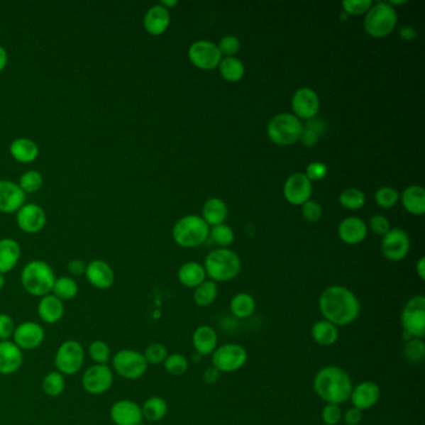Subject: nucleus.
I'll return each mask as SVG.
<instances>
[{
  "label": "nucleus",
  "instance_id": "f257e3e1",
  "mask_svg": "<svg viewBox=\"0 0 425 425\" xmlns=\"http://www.w3.org/2000/svg\"><path fill=\"white\" fill-rule=\"evenodd\" d=\"M318 306L323 319L333 323L337 327L355 322L362 309L355 293L338 285L329 286L321 293Z\"/></svg>",
  "mask_w": 425,
  "mask_h": 425
},
{
  "label": "nucleus",
  "instance_id": "f03ea898",
  "mask_svg": "<svg viewBox=\"0 0 425 425\" xmlns=\"http://www.w3.org/2000/svg\"><path fill=\"white\" fill-rule=\"evenodd\" d=\"M313 390L327 404L341 405L349 400L353 382L347 370L337 365H327L314 375Z\"/></svg>",
  "mask_w": 425,
  "mask_h": 425
},
{
  "label": "nucleus",
  "instance_id": "7ed1b4c3",
  "mask_svg": "<svg viewBox=\"0 0 425 425\" xmlns=\"http://www.w3.org/2000/svg\"><path fill=\"white\" fill-rule=\"evenodd\" d=\"M55 280L57 277L52 267L39 260L26 263L21 271V286L34 297L41 298L50 294Z\"/></svg>",
  "mask_w": 425,
  "mask_h": 425
},
{
  "label": "nucleus",
  "instance_id": "20e7f679",
  "mask_svg": "<svg viewBox=\"0 0 425 425\" xmlns=\"http://www.w3.org/2000/svg\"><path fill=\"white\" fill-rule=\"evenodd\" d=\"M204 268L206 276L210 277L211 281H231L241 271V260L236 252L219 248L207 255Z\"/></svg>",
  "mask_w": 425,
  "mask_h": 425
},
{
  "label": "nucleus",
  "instance_id": "39448f33",
  "mask_svg": "<svg viewBox=\"0 0 425 425\" xmlns=\"http://www.w3.org/2000/svg\"><path fill=\"white\" fill-rule=\"evenodd\" d=\"M210 228L200 216L190 215L182 217L175 225L172 236L179 246L192 248L199 247L207 240Z\"/></svg>",
  "mask_w": 425,
  "mask_h": 425
},
{
  "label": "nucleus",
  "instance_id": "423d86ee",
  "mask_svg": "<svg viewBox=\"0 0 425 425\" xmlns=\"http://www.w3.org/2000/svg\"><path fill=\"white\" fill-rule=\"evenodd\" d=\"M303 123L292 114H278L270 120L267 135L272 143L281 146L297 143L302 135Z\"/></svg>",
  "mask_w": 425,
  "mask_h": 425
},
{
  "label": "nucleus",
  "instance_id": "0eeeda50",
  "mask_svg": "<svg viewBox=\"0 0 425 425\" xmlns=\"http://www.w3.org/2000/svg\"><path fill=\"white\" fill-rule=\"evenodd\" d=\"M397 11L390 3H377L375 6H370L367 11L364 28L369 35L374 38H383L390 35L394 31L397 26Z\"/></svg>",
  "mask_w": 425,
  "mask_h": 425
},
{
  "label": "nucleus",
  "instance_id": "6e6552de",
  "mask_svg": "<svg viewBox=\"0 0 425 425\" xmlns=\"http://www.w3.org/2000/svg\"><path fill=\"white\" fill-rule=\"evenodd\" d=\"M113 372L123 380H136L144 377L149 364L144 354L135 349H121L111 358Z\"/></svg>",
  "mask_w": 425,
  "mask_h": 425
},
{
  "label": "nucleus",
  "instance_id": "1a4fd4ad",
  "mask_svg": "<svg viewBox=\"0 0 425 425\" xmlns=\"http://www.w3.org/2000/svg\"><path fill=\"white\" fill-rule=\"evenodd\" d=\"M248 353L241 344L227 343L219 346L211 354V363L220 373H233L247 363Z\"/></svg>",
  "mask_w": 425,
  "mask_h": 425
},
{
  "label": "nucleus",
  "instance_id": "9d476101",
  "mask_svg": "<svg viewBox=\"0 0 425 425\" xmlns=\"http://www.w3.org/2000/svg\"><path fill=\"white\" fill-rule=\"evenodd\" d=\"M400 323L405 333L410 338H424L425 336V297L414 296L405 303L400 314Z\"/></svg>",
  "mask_w": 425,
  "mask_h": 425
},
{
  "label": "nucleus",
  "instance_id": "9b49d317",
  "mask_svg": "<svg viewBox=\"0 0 425 425\" xmlns=\"http://www.w3.org/2000/svg\"><path fill=\"white\" fill-rule=\"evenodd\" d=\"M84 360H85V351L82 348V344L74 339L62 342L54 357L55 368L64 377L79 373L82 370Z\"/></svg>",
  "mask_w": 425,
  "mask_h": 425
},
{
  "label": "nucleus",
  "instance_id": "f8f14e48",
  "mask_svg": "<svg viewBox=\"0 0 425 425\" xmlns=\"http://www.w3.org/2000/svg\"><path fill=\"white\" fill-rule=\"evenodd\" d=\"M113 369L108 364H94L82 373V388L89 394H104L113 387Z\"/></svg>",
  "mask_w": 425,
  "mask_h": 425
},
{
  "label": "nucleus",
  "instance_id": "ddd939ff",
  "mask_svg": "<svg viewBox=\"0 0 425 425\" xmlns=\"http://www.w3.org/2000/svg\"><path fill=\"white\" fill-rule=\"evenodd\" d=\"M191 62L204 70L215 69L220 65L222 54L215 43L207 40L196 41L189 49Z\"/></svg>",
  "mask_w": 425,
  "mask_h": 425
},
{
  "label": "nucleus",
  "instance_id": "4468645a",
  "mask_svg": "<svg viewBox=\"0 0 425 425\" xmlns=\"http://www.w3.org/2000/svg\"><path fill=\"white\" fill-rule=\"evenodd\" d=\"M11 338L21 351H33L44 342L45 331L39 323L26 321L16 326Z\"/></svg>",
  "mask_w": 425,
  "mask_h": 425
},
{
  "label": "nucleus",
  "instance_id": "2eb2a0df",
  "mask_svg": "<svg viewBox=\"0 0 425 425\" xmlns=\"http://www.w3.org/2000/svg\"><path fill=\"white\" fill-rule=\"evenodd\" d=\"M409 236L402 228H393L385 233L382 241V252L390 261L398 262L404 260L409 253Z\"/></svg>",
  "mask_w": 425,
  "mask_h": 425
},
{
  "label": "nucleus",
  "instance_id": "dca6fc26",
  "mask_svg": "<svg viewBox=\"0 0 425 425\" xmlns=\"http://www.w3.org/2000/svg\"><path fill=\"white\" fill-rule=\"evenodd\" d=\"M283 194L289 204L303 205L311 199L312 182L302 172L291 175L285 184Z\"/></svg>",
  "mask_w": 425,
  "mask_h": 425
},
{
  "label": "nucleus",
  "instance_id": "f3484780",
  "mask_svg": "<svg viewBox=\"0 0 425 425\" xmlns=\"http://www.w3.org/2000/svg\"><path fill=\"white\" fill-rule=\"evenodd\" d=\"M380 385L372 380H364L357 385H353V390L349 397L351 403L357 409L368 410L378 404L380 399Z\"/></svg>",
  "mask_w": 425,
  "mask_h": 425
},
{
  "label": "nucleus",
  "instance_id": "a211bd4d",
  "mask_svg": "<svg viewBox=\"0 0 425 425\" xmlns=\"http://www.w3.org/2000/svg\"><path fill=\"white\" fill-rule=\"evenodd\" d=\"M16 223L23 232L34 235L45 227V212L35 204L23 205L16 212Z\"/></svg>",
  "mask_w": 425,
  "mask_h": 425
},
{
  "label": "nucleus",
  "instance_id": "6ab92c4d",
  "mask_svg": "<svg viewBox=\"0 0 425 425\" xmlns=\"http://www.w3.org/2000/svg\"><path fill=\"white\" fill-rule=\"evenodd\" d=\"M110 418L115 425H138L144 421L141 407L130 399L115 402L110 408Z\"/></svg>",
  "mask_w": 425,
  "mask_h": 425
},
{
  "label": "nucleus",
  "instance_id": "aec40b11",
  "mask_svg": "<svg viewBox=\"0 0 425 425\" xmlns=\"http://www.w3.org/2000/svg\"><path fill=\"white\" fill-rule=\"evenodd\" d=\"M319 98L317 94L309 87H301L294 92L292 99V109L294 116L298 118H316L318 110H319Z\"/></svg>",
  "mask_w": 425,
  "mask_h": 425
},
{
  "label": "nucleus",
  "instance_id": "412c9836",
  "mask_svg": "<svg viewBox=\"0 0 425 425\" xmlns=\"http://www.w3.org/2000/svg\"><path fill=\"white\" fill-rule=\"evenodd\" d=\"M26 202V194L21 186L8 180H0V212H18Z\"/></svg>",
  "mask_w": 425,
  "mask_h": 425
},
{
  "label": "nucleus",
  "instance_id": "4be33fe9",
  "mask_svg": "<svg viewBox=\"0 0 425 425\" xmlns=\"http://www.w3.org/2000/svg\"><path fill=\"white\" fill-rule=\"evenodd\" d=\"M85 277L92 287L98 289H108L115 282L113 267L103 260H94L87 263Z\"/></svg>",
  "mask_w": 425,
  "mask_h": 425
},
{
  "label": "nucleus",
  "instance_id": "5701e85b",
  "mask_svg": "<svg viewBox=\"0 0 425 425\" xmlns=\"http://www.w3.org/2000/svg\"><path fill=\"white\" fill-rule=\"evenodd\" d=\"M23 351L11 341H0V374L11 375L23 365Z\"/></svg>",
  "mask_w": 425,
  "mask_h": 425
},
{
  "label": "nucleus",
  "instance_id": "b1692460",
  "mask_svg": "<svg viewBox=\"0 0 425 425\" xmlns=\"http://www.w3.org/2000/svg\"><path fill=\"white\" fill-rule=\"evenodd\" d=\"M171 21L169 9L161 4L151 6L146 11L144 18V26L146 31L151 35H161L167 31Z\"/></svg>",
  "mask_w": 425,
  "mask_h": 425
},
{
  "label": "nucleus",
  "instance_id": "393cba45",
  "mask_svg": "<svg viewBox=\"0 0 425 425\" xmlns=\"http://www.w3.org/2000/svg\"><path fill=\"white\" fill-rule=\"evenodd\" d=\"M36 311L41 322L46 324H55L62 319L65 308H64V302L50 293L40 298Z\"/></svg>",
  "mask_w": 425,
  "mask_h": 425
},
{
  "label": "nucleus",
  "instance_id": "a878e982",
  "mask_svg": "<svg viewBox=\"0 0 425 425\" xmlns=\"http://www.w3.org/2000/svg\"><path fill=\"white\" fill-rule=\"evenodd\" d=\"M338 233L342 241L348 245H357L365 240L368 230L363 220L358 217H348L341 222Z\"/></svg>",
  "mask_w": 425,
  "mask_h": 425
},
{
  "label": "nucleus",
  "instance_id": "bb28decb",
  "mask_svg": "<svg viewBox=\"0 0 425 425\" xmlns=\"http://www.w3.org/2000/svg\"><path fill=\"white\" fill-rule=\"evenodd\" d=\"M192 346L200 355L214 353V351L219 347V337L215 328L206 324L196 328L192 334Z\"/></svg>",
  "mask_w": 425,
  "mask_h": 425
},
{
  "label": "nucleus",
  "instance_id": "cd10ccee",
  "mask_svg": "<svg viewBox=\"0 0 425 425\" xmlns=\"http://www.w3.org/2000/svg\"><path fill=\"white\" fill-rule=\"evenodd\" d=\"M21 245L11 238L0 240V273L6 275L16 268L21 260Z\"/></svg>",
  "mask_w": 425,
  "mask_h": 425
},
{
  "label": "nucleus",
  "instance_id": "c85d7f7f",
  "mask_svg": "<svg viewBox=\"0 0 425 425\" xmlns=\"http://www.w3.org/2000/svg\"><path fill=\"white\" fill-rule=\"evenodd\" d=\"M11 154L18 162L31 164L39 156V148L35 141L29 138H18L11 144Z\"/></svg>",
  "mask_w": 425,
  "mask_h": 425
},
{
  "label": "nucleus",
  "instance_id": "c756f323",
  "mask_svg": "<svg viewBox=\"0 0 425 425\" xmlns=\"http://www.w3.org/2000/svg\"><path fill=\"white\" fill-rule=\"evenodd\" d=\"M311 337L316 343L322 347H331L337 343L339 338V331L333 323L328 322L326 319H321L313 323L311 328Z\"/></svg>",
  "mask_w": 425,
  "mask_h": 425
},
{
  "label": "nucleus",
  "instance_id": "7c9ffc66",
  "mask_svg": "<svg viewBox=\"0 0 425 425\" xmlns=\"http://www.w3.org/2000/svg\"><path fill=\"white\" fill-rule=\"evenodd\" d=\"M177 277L184 287L196 288L206 281L205 268L197 262H186L180 267Z\"/></svg>",
  "mask_w": 425,
  "mask_h": 425
},
{
  "label": "nucleus",
  "instance_id": "2f4dec72",
  "mask_svg": "<svg viewBox=\"0 0 425 425\" xmlns=\"http://www.w3.org/2000/svg\"><path fill=\"white\" fill-rule=\"evenodd\" d=\"M402 204L405 210L413 215H423L425 212V191L421 186H409L402 195Z\"/></svg>",
  "mask_w": 425,
  "mask_h": 425
},
{
  "label": "nucleus",
  "instance_id": "473e14b6",
  "mask_svg": "<svg viewBox=\"0 0 425 425\" xmlns=\"http://www.w3.org/2000/svg\"><path fill=\"white\" fill-rule=\"evenodd\" d=\"M231 313L237 318L251 317L256 311V299L248 293H237L230 302Z\"/></svg>",
  "mask_w": 425,
  "mask_h": 425
},
{
  "label": "nucleus",
  "instance_id": "72a5a7b5",
  "mask_svg": "<svg viewBox=\"0 0 425 425\" xmlns=\"http://www.w3.org/2000/svg\"><path fill=\"white\" fill-rule=\"evenodd\" d=\"M167 410H169L167 402L158 395L150 397L149 399L145 400L144 404L141 407L144 419L151 423L164 419L167 414Z\"/></svg>",
  "mask_w": 425,
  "mask_h": 425
},
{
  "label": "nucleus",
  "instance_id": "f704fd0d",
  "mask_svg": "<svg viewBox=\"0 0 425 425\" xmlns=\"http://www.w3.org/2000/svg\"><path fill=\"white\" fill-rule=\"evenodd\" d=\"M204 220L207 225H221L225 222L228 210L223 201L220 199H210L204 206Z\"/></svg>",
  "mask_w": 425,
  "mask_h": 425
},
{
  "label": "nucleus",
  "instance_id": "c9c22d12",
  "mask_svg": "<svg viewBox=\"0 0 425 425\" xmlns=\"http://www.w3.org/2000/svg\"><path fill=\"white\" fill-rule=\"evenodd\" d=\"M79 293V286L77 281L72 277H60L57 278L53 286L52 294L59 298L60 301H70L77 297Z\"/></svg>",
  "mask_w": 425,
  "mask_h": 425
},
{
  "label": "nucleus",
  "instance_id": "e433bc0d",
  "mask_svg": "<svg viewBox=\"0 0 425 425\" xmlns=\"http://www.w3.org/2000/svg\"><path fill=\"white\" fill-rule=\"evenodd\" d=\"M324 131H326V123L322 118H309L306 125H303L302 135L299 140L302 141L304 146L311 148L313 145L317 144L318 140Z\"/></svg>",
  "mask_w": 425,
  "mask_h": 425
},
{
  "label": "nucleus",
  "instance_id": "4c0bfd02",
  "mask_svg": "<svg viewBox=\"0 0 425 425\" xmlns=\"http://www.w3.org/2000/svg\"><path fill=\"white\" fill-rule=\"evenodd\" d=\"M220 72L227 82H240L245 75V67L240 59L226 57L220 62Z\"/></svg>",
  "mask_w": 425,
  "mask_h": 425
},
{
  "label": "nucleus",
  "instance_id": "58836bf2",
  "mask_svg": "<svg viewBox=\"0 0 425 425\" xmlns=\"http://www.w3.org/2000/svg\"><path fill=\"white\" fill-rule=\"evenodd\" d=\"M41 390L48 397L57 398L65 390V377L57 370H53L46 374L41 382Z\"/></svg>",
  "mask_w": 425,
  "mask_h": 425
},
{
  "label": "nucleus",
  "instance_id": "ea45409f",
  "mask_svg": "<svg viewBox=\"0 0 425 425\" xmlns=\"http://www.w3.org/2000/svg\"><path fill=\"white\" fill-rule=\"evenodd\" d=\"M217 293H219V288H217L216 282H202L200 286L195 288L194 301L199 307H209L215 302Z\"/></svg>",
  "mask_w": 425,
  "mask_h": 425
},
{
  "label": "nucleus",
  "instance_id": "a19ab883",
  "mask_svg": "<svg viewBox=\"0 0 425 425\" xmlns=\"http://www.w3.org/2000/svg\"><path fill=\"white\" fill-rule=\"evenodd\" d=\"M164 367L166 372L171 375L181 377L189 370L190 363H189V359L186 358L184 354L172 353L169 354L167 358L165 359Z\"/></svg>",
  "mask_w": 425,
  "mask_h": 425
},
{
  "label": "nucleus",
  "instance_id": "79ce46f5",
  "mask_svg": "<svg viewBox=\"0 0 425 425\" xmlns=\"http://www.w3.org/2000/svg\"><path fill=\"white\" fill-rule=\"evenodd\" d=\"M87 354L95 364H108L111 359V348L104 341H94L89 344Z\"/></svg>",
  "mask_w": 425,
  "mask_h": 425
},
{
  "label": "nucleus",
  "instance_id": "37998d69",
  "mask_svg": "<svg viewBox=\"0 0 425 425\" xmlns=\"http://www.w3.org/2000/svg\"><path fill=\"white\" fill-rule=\"evenodd\" d=\"M404 358L409 363L418 364L424 359L425 357V344L423 339L410 338L405 343L404 349H403Z\"/></svg>",
  "mask_w": 425,
  "mask_h": 425
},
{
  "label": "nucleus",
  "instance_id": "c03bdc74",
  "mask_svg": "<svg viewBox=\"0 0 425 425\" xmlns=\"http://www.w3.org/2000/svg\"><path fill=\"white\" fill-rule=\"evenodd\" d=\"M339 202L344 209L352 211L359 210L365 204V196L358 189H348L341 194Z\"/></svg>",
  "mask_w": 425,
  "mask_h": 425
},
{
  "label": "nucleus",
  "instance_id": "a18cd8bd",
  "mask_svg": "<svg viewBox=\"0 0 425 425\" xmlns=\"http://www.w3.org/2000/svg\"><path fill=\"white\" fill-rule=\"evenodd\" d=\"M43 181L44 180L40 172H38L35 170H31L21 175L18 184L26 195V194H35L36 191L40 190Z\"/></svg>",
  "mask_w": 425,
  "mask_h": 425
},
{
  "label": "nucleus",
  "instance_id": "49530a36",
  "mask_svg": "<svg viewBox=\"0 0 425 425\" xmlns=\"http://www.w3.org/2000/svg\"><path fill=\"white\" fill-rule=\"evenodd\" d=\"M144 357L149 365H159L164 364L165 359L169 355V351L162 343H151L145 348Z\"/></svg>",
  "mask_w": 425,
  "mask_h": 425
},
{
  "label": "nucleus",
  "instance_id": "de8ad7c7",
  "mask_svg": "<svg viewBox=\"0 0 425 425\" xmlns=\"http://www.w3.org/2000/svg\"><path fill=\"white\" fill-rule=\"evenodd\" d=\"M211 236H212V240L222 247L230 246L235 240L233 231L230 226L225 225V223L214 226L211 230Z\"/></svg>",
  "mask_w": 425,
  "mask_h": 425
},
{
  "label": "nucleus",
  "instance_id": "09e8293b",
  "mask_svg": "<svg viewBox=\"0 0 425 425\" xmlns=\"http://www.w3.org/2000/svg\"><path fill=\"white\" fill-rule=\"evenodd\" d=\"M398 200H399V195L393 187L385 186V187H380V190L375 192V201L383 209L393 207Z\"/></svg>",
  "mask_w": 425,
  "mask_h": 425
},
{
  "label": "nucleus",
  "instance_id": "8fccbe9b",
  "mask_svg": "<svg viewBox=\"0 0 425 425\" xmlns=\"http://www.w3.org/2000/svg\"><path fill=\"white\" fill-rule=\"evenodd\" d=\"M322 420L326 425H338L342 421L343 412L341 405L326 404L322 409Z\"/></svg>",
  "mask_w": 425,
  "mask_h": 425
},
{
  "label": "nucleus",
  "instance_id": "3c124183",
  "mask_svg": "<svg viewBox=\"0 0 425 425\" xmlns=\"http://www.w3.org/2000/svg\"><path fill=\"white\" fill-rule=\"evenodd\" d=\"M373 6L372 0H346L342 3L344 11L351 16H360Z\"/></svg>",
  "mask_w": 425,
  "mask_h": 425
},
{
  "label": "nucleus",
  "instance_id": "603ef678",
  "mask_svg": "<svg viewBox=\"0 0 425 425\" xmlns=\"http://www.w3.org/2000/svg\"><path fill=\"white\" fill-rule=\"evenodd\" d=\"M217 46H219L221 54H225L227 57H232V55H235L236 53H238L241 44H240V40H238L237 36L226 35L221 39L220 44Z\"/></svg>",
  "mask_w": 425,
  "mask_h": 425
},
{
  "label": "nucleus",
  "instance_id": "864d4df0",
  "mask_svg": "<svg viewBox=\"0 0 425 425\" xmlns=\"http://www.w3.org/2000/svg\"><path fill=\"white\" fill-rule=\"evenodd\" d=\"M14 329V319L6 313H0V341H11Z\"/></svg>",
  "mask_w": 425,
  "mask_h": 425
},
{
  "label": "nucleus",
  "instance_id": "5fc2aeb1",
  "mask_svg": "<svg viewBox=\"0 0 425 425\" xmlns=\"http://www.w3.org/2000/svg\"><path fill=\"white\" fill-rule=\"evenodd\" d=\"M302 215L308 222H318L322 217V207L317 202L308 200L302 205Z\"/></svg>",
  "mask_w": 425,
  "mask_h": 425
},
{
  "label": "nucleus",
  "instance_id": "6e6d98bb",
  "mask_svg": "<svg viewBox=\"0 0 425 425\" xmlns=\"http://www.w3.org/2000/svg\"><path fill=\"white\" fill-rule=\"evenodd\" d=\"M370 230L373 231L374 233L377 235L385 236V233H388L390 230V222L385 219V216L375 215L370 219Z\"/></svg>",
  "mask_w": 425,
  "mask_h": 425
},
{
  "label": "nucleus",
  "instance_id": "4d7b16f0",
  "mask_svg": "<svg viewBox=\"0 0 425 425\" xmlns=\"http://www.w3.org/2000/svg\"><path fill=\"white\" fill-rule=\"evenodd\" d=\"M304 175L307 176L311 182L312 181H319L327 175V166L322 164V162H312V164L308 165Z\"/></svg>",
  "mask_w": 425,
  "mask_h": 425
},
{
  "label": "nucleus",
  "instance_id": "13d9d810",
  "mask_svg": "<svg viewBox=\"0 0 425 425\" xmlns=\"http://www.w3.org/2000/svg\"><path fill=\"white\" fill-rule=\"evenodd\" d=\"M342 420L347 425H359L363 420V412L352 407L346 410V413H343Z\"/></svg>",
  "mask_w": 425,
  "mask_h": 425
},
{
  "label": "nucleus",
  "instance_id": "bf43d9fd",
  "mask_svg": "<svg viewBox=\"0 0 425 425\" xmlns=\"http://www.w3.org/2000/svg\"><path fill=\"white\" fill-rule=\"evenodd\" d=\"M85 271H87V265L82 260H72L67 263V272L72 276H82L85 275Z\"/></svg>",
  "mask_w": 425,
  "mask_h": 425
},
{
  "label": "nucleus",
  "instance_id": "052dcab7",
  "mask_svg": "<svg viewBox=\"0 0 425 425\" xmlns=\"http://www.w3.org/2000/svg\"><path fill=\"white\" fill-rule=\"evenodd\" d=\"M220 377L221 373L215 367L206 369L204 374H202V380H204L206 385H215L216 382L220 380Z\"/></svg>",
  "mask_w": 425,
  "mask_h": 425
},
{
  "label": "nucleus",
  "instance_id": "680f3d73",
  "mask_svg": "<svg viewBox=\"0 0 425 425\" xmlns=\"http://www.w3.org/2000/svg\"><path fill=\"white\" fill-rule=\"evenodd\" d=\"M400 36H402L404 40H412L413 38L416 36V33H415L413 28L405 26V28H402V29H400Z\"/></svg>",
  "mask_w": 425,
  "mask_h": 425
},
{
  "label": "nucleus",
  "instance_id": "e2e57ef3",
  "mask_svg": "<svg viewBox=\"0 0 425 425\" xmlns=\"http://www.w3.org/2000/svg\"><path fill=\"white\" fill-rule=\"evenodd\" d=\"M416 273L419 276L421 281L425 280V258L424 257H420L419 261L416 263Z\"/></svg>",
  "mask_w": 425,
  "mask_h": 425
},
{
  "label": "nucleus",
  "instance_id": "0e129e2a",
  "mask_svg": "<svg viewBox=\"0 0 425 425\" xmlns=\"http://www.w3.org/2000/svg\"><path fill=\"white\" fill-rule=\"evenodd\" d=\"M6 64H8V53L4 49V46L0 45V72L6 69Z\"/></svg>",
  "mask_w": 425,
  "mask_h": 425
},
{
  "label": "nucleus",
  "instance_id": "69168bd1",
  "mask_svg": "<svg viewBox=\"0 0 425 425\" xmlns=\"http://www.w3.org/2000/svg\"><path fill=\"white\" fill-rule=\"evenodd\" d=\"M177 4V1L174 0V1H167V0H164V1H161V6H165L166 9H169L171 6H175Z\"/></svg>",
  "mask_w": 425,
  "mask_h": 425
},
{
  "label": "nucleus",
  "instance_id": "338daca9",
  "mask_svg": "<svg viewBox=\"0 0 425 425\" xmlns=\"http://www.w3.org/2000/svg\"><path fill=\"white\" fill-rule=\"evenodd\" d=\"M4 285H6V278H4V275L0 273V291L4 288Z\"/></svg>",
  "mask_w": 425,
  "mask_h": 425
},
{
  "label": "nucleus",
  "instance_id": "774afa93",
  "mask_svg": "<svg viewBox=\"0 0 425 425\" xmlns=\"http://www.w3.org/2000/svg\"><path fill=\"white\" fill-rule=\"evenodd\" d=\"M138 425H148V424H145V423H140V424Z\"/></svg>",
  "mask_w": 425,
  "mask_h": 425
}]
</instances>
